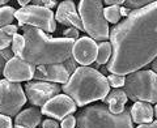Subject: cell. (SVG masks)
<instances>
[{
  "mask_svg": "<svg viewBox=\"0 0 157 128\" xmlns=\"http://www.w3.org/2000/svg\"><path fill=\"white\" fill-rule=\"evenodd\" d=\"M113 55L107 72L127 76L140 71L157 58V2H152L113 26Z\"/></svg>",
  "mask_w": 157,
  "mask_h": 128,
  "instance_id": "obj_1",
  "label": "cell"
},
{
  "mask_svg": "<svg viewBox=\"0 0 157 128\" xmlns=\"http://www.w3.org/2000/svg\"><path fill=\"white\" fill-rule=\"evenodd\" d=\"M22 36L25 38V48L18 58L33 64L39 66H51V64L64 63L72 56L75 46L73 39L54 38L47 36L41 29L33 26H22Z\"/></svg>",
  "mask_w": 157,
  "mask_h": 128,
  "instance_id": "obj_2",
  "label": "cell"
},
{
  "mask_svg": "<svg viewBox=\"0 0 157 128\" xmlns=\"http://www.w3.org/2000/svg\"><path fill=\"white\" fill-rule=\"evenodd\" d=\"M62 92L71 97L76 106L82 107L90 102L102 101L110 93V85L105 75L92 67H78Z\"/></svg>",
  "mask_w": 157,
  "mask_h": 128,
  "instance_id": "obj_3",
  "label": "cell"
},
{
  "mask_svg": "<svg viewBox=\"0 0 157 128\" xmlns=\"http://www.w3.org/2000/svg\"><path fill=\"white\" fill-rule=\"evenodd\" d=\"M76 128H134L131 111L126 109L122 114H111L104 103L93 105L81 110L76 118Z\"/></svg>",
  "mask_w": 157,
  "mask_h": 128,
  "instance_id": "obj_4",
  "label": "cell"
},
{
  "mask_svg": "<svg viewBox=\"0 0 157 128\" xmlns=\"http://www.w3.org/2000/svg\"><path fill=\"white\" fill-rule=\"evenodd\" d=\"M78 14L84 25V32L89 38L98 42H107L110 39L109 22L104 14V2L81 0L78 3Z\"/></svg>",
  "mask_w": 157,
  "mask_h": 128,
  "instance_id": "obj_5",
  "label": "cell"
},
{
  "mask_svg": "<svg viewBox=\"0 0 157 128\" xmlns=\"http://www.w3.org/2000/svg\"><path fill=\"white\" fill-rule=\"evenodd\" d=\"M128 100L157 105V75L152 70H140L126 76L123 86Z\"/></svg>",
  "mask_w": 157,
  "mask_h": 128,
  "instance_id": "obj_6",
  "label": "cell"
},
{
  "mask_svg": "<svg viewBox=\"0 0 157 128\" xmlns=\"http://www.w3.org/2000/svg\"><path fill=\"white\" fill-rule=\"evenodd\" d=\"M14 17L18 21V26H33L41 29L45 33H54L56 30L55 14L51 9L39 6H28L16 11Z\"/></svg>",
  "mask_w": 157,
  "mask_h": 128,
  "instance_id": "obj_7",
  "label": "cell"
},
{
  "mask_svg": "<svg viewBox=\"0 0 157 128\" xmlns=\"http://www.w3.org/2000/svg\"><path fill=\"white\" fill-rule=\"evenodd\" d=\"M26 94L18 82L0 80V114L7 116H17L20 110L26 103Z\"/></svg>",
  "mask_w": 157,
  "mask_h": 128,
  "instance_id": "obj_8",
  "label": "cell"
},
{
  "mask_svg": "<svg viewBox=\"0 0 157 128\" xmlns=\"http://www.w3.org/2000/svg\"><path fill=\"white\" fill-rule=\"evenodd\" d=\"M28 101L33 106L43 107L54 97L60 94L62 86L59 84L46 82V81H28L24 86Z\"/></svg>",
  "mask_w": 157,
  "mask_h": 128,
  "instance_id": "obj_9",
  "label": "cell"
},
{
  "mask_svg": "<svg viewBox=\"0 0 157 128\" xmlns=\"http://www.w3.org/2000/svg\"><path fill=\"white\" fill-rule=\"evenodd\" d=\"M37 67L33 64H29L28 62L22 60L18 56H13L11 60L7 62L6 68H4L3 76L7 78L8 81L12 82H22V81H32L36 75Z\"/></svg>",
  "mask_w": 157,
  "mask_h": 128,
  "instance_id": "obj_10",
  "label": "cell"
},
{
  "mask_svg": "<svg viewBox=\"0 0 157 128\" xmlns=\"http://www.w3.org/2000/svg\"><path fill=\"white\" fill-rule=\"evenodd\" d=\"M77 110L76 103L67 94H59L50 100L41 109L42 115H47L52 119L63 120L68 115H72Z\"/></svg>",
  "mask_w": 157,
  "mask_h": 128,
  "instance_id": "obj_11",
  "label": "cell"
},
{
  "mask_svg": "<svg viewBox=\"0 0 157 128\" xmlns=\"http://www.w3.org/2000/svg\"><path fill=\"white\" fill-rule=\"evenodd\" d=\"M98 54V45L89 37H80L75 42L72 50V56L77 64L88 67L96 62Z\"/></svg>",
  "mask_w": 157,
  "mask_h": 128,
  "instance_id": "obj_12",
  "label": "cell"
},
{
  "mask_svg": "<svg viewBox=\"0 0 157 128\" xmlns=\"http://www.w3.org/2000/svg\"><path fill=\"white\" fill-rule=\"evenodd\" d=\"M71 73L67 71L64 64H51V66H39L37 67L34 78L36 81H46L52 84H64L68 82L71 78Z\"/></svg>",
  "mask_w": 157,
  "mask_h": 128,
  "instance_id": "obj_13",
  "label": "cell"
},
{
  "mask_svg": "<svg viewBox=\"0 0 157 128\" xmlns=\"http://www.w3.org/2000/svg\"><path fill=\"white\" fill-rule=\"evenodd\" d=\"M55 20L62 25H66L68 28H75L78 32H84L81 17L76 9V4L72 0H64V2L59 4L55 13Z\"/></svg>",
  "mask_w": 157,
  "mask_h": 128,
  "instance_id": "obj_14",
  "label": "cell"
},
{
  "mask_svg": "<svg viewBox=\"0 0 157 128\" xmlns=\"http://www.w3.org/2000/svg\"><path fill=\"white\" fill-rule=\"evenodd\" d=\"M132 122L136 124H151L155 116V107L147 102H135L130 109Z\"/></svg>",
  "mask_w": 157,
  "mask_h": 128,
  "instance_id": "obj_15",
  "label": "cell"
},
{
  "mask_svg": "<svg viewBox=\"0 0 157 128\" xmlns=\"http://www.w3.org/2000/svg\"><path fill=\"white\" fill-rule=\"evenodd\" d=\"M42 112L37 107L22 110L14 119V128H37L41 123Z\"/></svg>",
  "mask_w": 157,
  "mask_h": 128,
  "instance_id": "obj_16",
  "label": "cell"
},
{
  "mask_svg": "<svg viewBox=\"0 0 157 128\" xmlns=\"http://www.w3.org/2000/svg\"><path fill=\"white\" fill-rule=\"evenodd\" d=\"M128 101V97H127L126 92L123 89H113L110 90V93L107 94V97L105 100H102L104 102V105L106 103L107 107H109V110L111 114H122L126 109V103Z\"/></svg>",
  "mask_w": 157,
  "mask_h": 128,
  "instance_id": "obj_17",
  "label": "cell"
},
{
  "mask_svg": "<svg viewBox=\"0 0 157 128\" xmlns=\"http://www.w3.org/2000/svg\"><path fill=\"white\" fill-rule=\"evenodd\" d=\"M111 55H113L111 43L110 42H101L100 45H98V54H97L96 63L98 66H104V64L109 63Z\"/></svg>",
  "mask_w": 157,
  "mask_h": 128,
  "instance_id": "obj_18",
  "label": "cell"
},
{
  "mask_svg": "<svg viewBox=\"0 0 157 128\" xmlns=\"http://www.w3.org/2000/svg\"><path fill=\"white\" fill-rule=\"evenodd\" d=\"M14 14H16V9L11 6H6L0 8V28L12 25V21L16 18Z\"/></svg>",
  "mask_w": 157,
  "mask_h": 128,
  "instance_id": "obj_19",
  "label": "cell"
},
{
  "mask_svg": "<svg viewBox=\"0 0 157 128\" xmlns=\"http://www.w3.org/2000/svg\"><path fill=\"white\" fill-rule=\"evenodd\" d=\"M104 14H105V18H106L107 22L117 25V24H119L121 17H122V14H121V7H118V6L106 7V8H104Z\"/></svg>",
  "mask_w": 157,
  "mask_h": 128,
  "instance_id": "obj_20",
  "label": "cell"
},
{
  "mask_svg": "<svg viewBox=\"0 0 157 128\" xmlns=\"http://www.w3.org/2000/svg\"><path fill=\"white\" fill-rule=\"evenodd\" d=\"M12 51L14 54V56H20L24 51V48H25V38L21 34H16V36L13 37V41H12Z\"/></svg>",
  "mask_w": 157,
  "mask_h": 128,
  "instance_id": "obj_21",
  "label": "cell"
},
{
  "mask_svg": "<svg viewBox=\"0 0 157 128\" xmlns=\"http://www.w3.org/2000/svg\"><path fill=\"white\" fill-rule=\"evenodd\" d=\"M107 77V81H109V85L114 89H122L126 84V76H121V75H114V73H110Z\"/></svg>",
  "mask_w": 157,
  "mask_h": 128,
  "instance_id": "obj_22",
  "label": "cell"
},
{
  "mask_svg": "<svg viewBox=\"0 0 157 128\" xmlns=\"http://www.w3.org/2000/svg\"><path fill=\"white\" fill-rule=\"evenodd\" d=\"M152 3V0H127L124 2V7L131 9V11H137L147 6H149Z\"/></svg>",
  "mask_w": 157,
  "mask_h": 128,
  "instance_id": "obj_23",
  "label": "cell"
},
{
  "mask_svg": "<svg viewBox=\"0 0 157 128\" xmlns=\"http://www.w3.org/2000/svg\"><path fill=\"white\" fill-rule=\"evenodd\" d=\"M12 41L13 37L8 36V34L0 28V50H4V48H8L12 46Z\"/></svg>",
  "mask_w": 157,
  "mask_h": 128,
  "instance_id": "obj_24",
  "label": "cell"
},
{
  "mask_svg": "<svg viewBox=\"0 0 157 128\" xmlns=\"http://www.w3.org/2000/svg\"><path fill=\"white\" fill-rule=\"evenodd\" d=\"M76 124H77L76 118L73 116V115H68L67 118H64V119L62 120L60 127H62V128H75Z\"/></svg>",
  "mask_w": 157,
  "mask_h": 128,
  "instance_id": "obj_25",
  "label": "cell"
},
{
  "mask_svg": "<svg viewBox=\"0 0 157 128\" xmlns=\"http://www.w3.org/2000/svg\"><path fill=\"white\" fill-rule=\"evenodd\" d=\"M33 6H39V7H45L47 9H51V8H55L58 6V3L55 0H34Z\"/></svg>",
  "mask_w": 157,
  "mask_h": 128,
  "instance_id": "obj_26",
  "label": "cell"
},
{
  "mask_svg": "<svg viewBox=\"0 0 157 128\" xmlns=\"http://www.w3.org/2000/svg\"><path fill=\"white\" fill-rule=\"evenodd\" d=\"M63 36L64 38H68V39H73V41H77L78 38V30L75 28H67L64 32H63Z\"/></svg>",
  "mask_w": 157,
  "mask_h": 128,
  "instance_id": "obj_27",
  "label": "cell"
},
{
  "mask_svg": "<svg viewBox=\"0 0 157 128\" xmlns=\"http://www.w3.org/2000/svg\"><path fill=\"white\" fill-rule=\"evenodd\" d=\"M0 128H12V119H11V116L0 114Z\"/></svg>",
  "mask_w": 157,
  "mask_h": 128,
  "instance_id": "obj_28",
  "label": "cell"
},
{
  "mask_svg": "<svg viewBox=\"0 0 157 128\" xmlns=\"http://www.w3.org/2000/svg\"><path fill=\"white\" fill-rule=\"evenodd\" d=\"M42 128H60V124L58 123V120L54 119H46L42 123Z\"/></svg>",
  "mask_w": 157,
  "mask_h": 128,
  "instance_id": "obj_29",
  "label": "cell"
},
{
  "mask_svg": "<svg viewBox=\"0 0 157 128\" xmlns=\"http://www.w3.org/2000/svg\"><path fill=\"white\" fill-rule=\"evenodd\" d=\"M2 29L11 37H14L17 34V32H18V26H16V25H8V26H4Z\"/></svg>",
  "mask_w": 157,
  "mask_h": 128,
  "instance_id": "obj_30",
  "label": "cell"
},
{
  "mask_svg": "<svg viewBox=\"0 0 157 128\" xmlns=\"http://www.w3.org/2000/svg\"><path fill=\"white\" fill-rule=\"evenodd\" d=\"M104 4H109L107 7H113V6L122 7L124 6V0H106V2H104Z\"/></svg>",
  "mask_w": 157,
  "mask_h": 128,
  "instance_id": "obj_31",
  "label": "cell"
},
{
  "mask_svg": "<svg viewBox=\"0 0 157 128\" xmlns=\"http://www.w3.org/2000/svg\"><path fill=\"white\" fill-rule=\"evenodd\" d=\"M131 9H128V8H126L124 6H122L121 7V14H122V17H128L130 14H131Z\"/></svg>",
  "mask_w": 157,
  "mask_h": 128,
  "instance_id": "obj_32",
  "label": "cell"
},
{
  "mask_svg": "<svg viewBox=\"0 0 157 128\" xmlns=\"http://www.w3.org/2000/svg\"><path fill=\"white\" fill-rule=\"evenodd\" d=\"M6 64H7V62L4 60L2 55H0V76L3 75V72H4V68H6Z\"/></svg>",
  "mask_w": 157,
  "mask_h": 128,
  "instance_id": "obj_33",
  "label": "cell"
},
{
  "mask_svg": "<svg viewBox=\"0 0 157 128\" xmlns=\"http://www.w3.org/2000/svg\"><path fill=\"white\" fill-rule=\"evenodd\" d=\"M151 67H152V71H153V72L156 73V75H157V58L155 59L153 62L151 63Z\"/></svg>",
  "mask_w": 157,
  "mask_h": 128,
  "instance_id": "obj_34",
  "label": "cell"
},
{
  "mask_svg": "<svg viewBox=\"0 0 157 128\" xmlns=\"http://www.w3.org/2000/svg\"><path fill=\"white\" fill-rule=\"evenodd\" d=\"M17 3H18V4H20V6H21L22 8H25V7H28V4L30 3V2H29V0H18Z\"/></svg>",
  "mask_w": 157,
  "mask_h": 128,
  "instance_id": "obj_35",
  "label": "cell"
},
{
  "mask_svg": "<svg viewBox=\"0 0 157 128\" xmlns=\"http://www.w3.org/2000/svg\"><path fill=\"white\" fill-rule=\"evenodd\" d=\"M137 128H155V127L151 123V124H140V126H137Z\"/></svg>",
  "mask_w": 157,
  "mask_h": 128,
  "instance_id": "obj_36",
  "label": "cell"
},
{
  "mask_svg": "<svg viewBox=\"0 0 157 128\" xmlns=\"http://www.w3.org/2000/svg\"><path fill=\"white\" fill-rule=\"evenodd\" d=\"M6 4H8V0H0V8L6 7Z\"/></svg>",
  "mask_w": 157,
  "mask_h": 128,
  "instance_id": "obj_37",
  "label": "cell"
},
{
  "mask_svg": "<svg viewBox=\"0 0 157 128\" xmlns=\"http://www.w3.org/2000/svg\"><path fill=\"white\" fill-rule=\"evenodd\" d=\"M152 126H153L155 128H157V119H156V120H153V122H152Z\"/></svg>",
  "mask_w": 157,
  "mask_h": 128,
  "instance_id": "obj_38",
  "label": "cell"
},
{
  "mask_svg": "<svg viewBox=\"0 0 157 128\" xmlns=\"http://www.w3.org/2000/svg\"><path fill=\"white\" fill-rule=\"evenodd\" d=\"M155 116H156V118H157V105H156V106H155Z\"/></svg>",
  "mask_w": 157,
  "mask_h": 128,
  "instance_id": "obj_39",
  "label": "cell"
}]
</instances>
